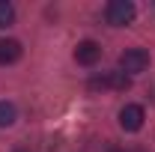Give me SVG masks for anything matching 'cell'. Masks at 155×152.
<instances>
[{
	"instance_id": "7",
	"label": "cell",
	"mask_w": 155,
	"mask_h": 152,
	"mask_svg": "<svg viewBox=\"0 0 155 152\" xmlns=\"http://www.w3.org/2000/svg\"><path fill=\"white\" fill-rule=\"evenodd\" d=\"M15 119H18L15 104H12V101H0V128H9Z\"/></svg>"
},
{
	"instance_id": "4",
	"label": "cell",
	"mask_w": 155,
	"mask_h": 152,
	"mask_svg": "<svg viewBox=\"0 0 155 152\" xmlns=\"http://www.w3.org/2000/svg\"><path fill=\"white\" fill-rule=\"evenodd\" d=\"M143 119H146V114H143L140 104H125V107L119 111V125H122L125 131H140V128H143Z\"/></svg>"
},
{
	"instance_id": "2",
	"label": "cell",
	"mask_w": 155,
	"mask_h": 152,
	"mask_svg": "<svg viewBox=\"0 0 155 152\" xmlns=\"http://www.w3.org/2000/svg\"><path fill=\"white\" fill-rule=\"evenodd\" d=\"M134 15H137V9H134L131 0H110V3L104 6V21L114 24V27H125V24H131Z\"/></svg>"
},
{
	"instance_id": "1",
	"label": "cell",
	"mask_w": 155,
	"mask_h": 152,
	"mask_svg": "<svg viewBox=\"0 0 155 152\" xmlns=\"http://www.w3.org/2000/svg\"><path fill=\"white\" fill-rule=\"evenodd\" d=\"M146 66H149V51L146 48H125L119 54V72H125L128 78L146 72Z\"/></svg>"
},
{
	"instance_id": "6",
	"label": "cell",
	"mask_w": 155,
	"mask_h": 152,
	"mask_svg": "<svg viewBox=\"0 0 155 152\" xmlns=\"http://www.w3.org/2000/svg\"><path fill=\"white\" fill-rule=\"evenodd\" d=\"M21 57V42L18 39H0V66H9Z\"/></svg>"
},
{
	"instance_id": "9",
	"label": "cell",
	"mask_w": 155,
	"mask_h": 152,
	"mask_svg": "<svg viewBox=\"0 0 155 152\" xmlns=\"http://www.w3.org/2000/svg\"><path fill=\"white\" fill-rule=\"evenodd\" d=\"M107 152H125V149H116V146H114V149H107Z\"/></svg>"
},
{
	"instance_id": "8",
	"label": "cell",
	"mask_w": 155,
	"mask_h": 152,
	"mask_svg": "<svg viewBox=\"0 0 155 152\" xmlns=\"http://www.w3.org/2000/svg\"><path fill=\"white\" fill-rule=\"evenodd\" d=\"M12 21H15V6H12L9 0H0V30L9 27Z\"/></svg>"
},
{
	"instance_id": "3",
	"label": "cell",
	"mask_w": 155,
	"mask_h": 152,
	"mask_svg": "<svg viewBox=\"0 0 155 152\" xmlns=\"http://www.w3.org/2000/svg\"><path fill=\"white\" fill-rule=\"evenodd\" d=\"M131 87V78L125 72H104V75L90 78V90H128Z\"/></svg>"
},
{
	"instance_id": "5",
	"label": "cell",
	"mask_w": 155,
	"mask_h": 152,
	"mask_svg": "<svg viewBox=\"0 0 155 152\" xmlns=\"http://www.w3.org/2000/svg\"><path fill=\"white\" fill-rule=\"evenodd\" d=\"M75 60L81 66H96L98 60H101V45L93 42V39H84V42H78L75 48Z\"/></svg>"
}]
</instances>
